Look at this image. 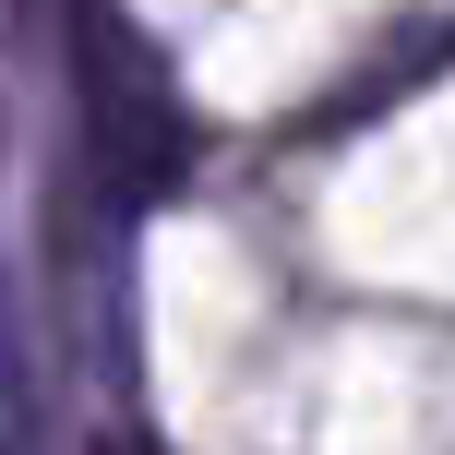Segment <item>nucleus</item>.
I'll list each match as a JSON object with an SVG mask.
<instances>
[{
	"label": "nucleus",
	"instance_id": "obj_1",
	"mask_svg": "<svg viewBox=\"0 0 455 455\" xmlns=\"http://www.w3.org/2000/svg\"><path fill=\"white\" fill-rule=\"evenodd\" d=\"M84 60H96V84H84V132H96V168H108L120 192H180V168H192V132H180V108H168V84L132 60V36L120 24H84Z\"/></svg>",
	"mask_w": 455,
	"mask_h": 455
}]
</instances>
